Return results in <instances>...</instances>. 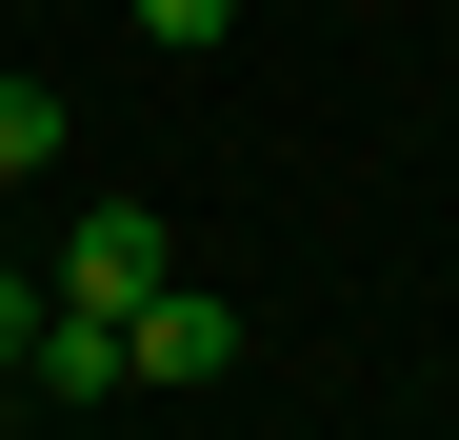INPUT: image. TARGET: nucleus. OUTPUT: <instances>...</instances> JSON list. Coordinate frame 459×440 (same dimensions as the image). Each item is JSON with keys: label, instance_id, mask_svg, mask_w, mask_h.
<instances>
[{"label": "nucleus", "instance_id": "1", "mask_svg": "<svg viewBox=\"0 0 459 440\" xmlns=\"http://www.w3.org/2000/svg\"><path fill=\"white\" fill-rule=\"evenodd\" d=\"M160 280H180V241H160L140 200H100V220H60V301H100V321H140Z\"/></svg>", "mask_w": 459, "mask_h": 440}, {"label": "nucleus", "instance_id": "2", "mask_svg": "<svg viewBox=\"0 0 459 440\" xmlns=\"http://www.w3.org/2000/svg\"><path fill=\"white\" fill-rule=\"evenodd\" d=\"M220 360H240V301L220 280H160L140 301V381H220Z\"/></svg>", "mask_w": 459, "mask_h": 440}, {"label": "nucleus", "instance_id": "3", "mask_svg": "<svg viewBox=\"0 0 459 440\" xmlns=\"http://www.w3.org/2000/svg\"><path fill=\"white\" fill-rule=\"evenodd\" d=\"M0 180H60V81H21V60H0Z\"/></svg>", "mask_w": 459, "mask_h": 440}, {"label": "nucleus", "instance_id": "4", "mask_svg": "<svg viewBox=\"0 0 459 440\" xmlns=\"http://www.w3.org/2000/svg\"><path fill=\"white\" fill-rule=\"evenodd\" d=\"M120 21H140V60H220V40H240V0H120Z\"/></svg>", "mask_w": 459, "mask_h": 440}, {"label": "nucleus", "instance_id": "5", "mask_svg": "<svg viewBox=\"0 0 459 440\" xmlns=\"http://www.w3.org/2000/svg\"><path fill=\"white\" fill-rule=\"evenodd\" d=\"M40 321H60V280H21V260H0V360H40Z\"/></svg>", "mask_w": 459, "mask_h": 440}]
</instances>
